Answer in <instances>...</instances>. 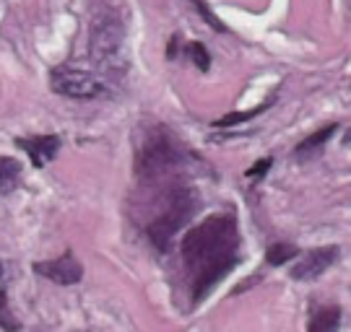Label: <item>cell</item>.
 Returning a JSON list of instances; mask_svg holds the SVG:
<instances>
[{"label":"cell","mask_w":351,"mask_h":332,"mask_svg":"<svg viewBox=\"0 0 351 332\" xmlns=\"http://www.w3.org/2000/svg\"><path fill=\"white\" fill-rule=\"evenodd\" d=\"M239 231L234 216L216 213L190 229L182 239V259L188 265L193 281V298L201 301L221 278L237 268Z\"/></svg>","instance_id":"1"},{"label":"cell","mask_w":351,"mask_h":332,"mask_svg":"<svg viewBox=\"0 0 351 332\" xmlns=\"http://www.w3.org/2000/svg\"><path fill=\"white\" fill-rule=\"evenodd\" d=\"M125 47V24L117 11H99L91 21L88 58L99 68H117Z\"/></svg>","instance_id":"2"},{"label":"cell","mask_w":351,"mask_h":332,"mask_svg":"<svg viewBox=\"0 0 351 332\" xmlns=\"http://www.w3.org/2000/svg\"><path fill=\"white\" fill-rule=\"evenodd\" d=\"M195 195L185 190V187H177L169 192V200H167V208L154 218V221L146 226V234H149L151 244L156 249H169L172 244V236L185 226L190 216L195 213Z\"/></svg>","instance_id":"3"},{"label":"cell","mask_w":351,"mask_h":332,"mask_svg":"<svg viewBox=\"0 0 351 332\" xmlns=\"http://www.w3.org/2000/svg\"><path fill=\"white\" fill-rule=\"evenodd\" d=\"M180 148L172 140V136L167 130H154L146 136L143 146L138 148L136 156V174L141 179H156L162 174H169L180 164Z\"/></svg>","instance_id":"4"},{"label":"cell","mask_w":351,"mask_h":332,"mask_svg":"<svg viewBox=\"0 0 351 332\" xmlns=\"http://www.w3.org/2000/svg\"><path fill=\"white\" fill-rule=\"evenodd\" d=\"M50 88L68 99H99L107 94L104 78L75 65H58L50 73Z\"/></svg>","instance_id":"5"},{"label":"cell","mask_w":351,"mask_h":332,"mask_svg":"<svg viewBox=\"0 0 351 332\" xmlns=\"http://www.w3.org/2000/svg\"><path fill=\"white\" fill-rule=\"evenodd\" d=\"M32 270L37 272V275H45L47 281L58 285H75L81 283V278H84V268H81V262L75 259L71 249L65 255H60V257L50 259V262H34Z\"/></svg>","instance_id":"6"},{"label":"cell","mask_w":351,"mask_h":332,"mask_svg":"<svg viewBox=\"0 0 351 332\" xmlns=\"http://www.w3.org/2000/svg\"><path fill=\"white\" fill-rule=\"evenodd\" d=\"M336 259H339V246H317V249H310L302 259H297V262L291 265L289 275H291L294 281H304V283H307V281L320 278Z\"/></svg>","instance_id":"7"},{"label":"cell","mask_w":351,"mask_h":332,"mask_svg":"<svg viewBox=\"0 0 351 332\" xmlns=\"http://www.w3.org/2000/svg\"><path fill=\"white\" fill-rule=\"evenodd\" d=\"M16 146L26 151V156L32 159V164L42 169L47 166L55 153L60 151V136H34V138H16Z\"/></svg>","instance_id":"8"},{"label":"cell","mask_w":351,"mask_h":332,"mask_svg":"<svg viewBox=\"0 0 351 332\" xmlns=\"http://www.w3.org/2000/svg\"><path fill=\"white\" fill-rule=\"evenodd\" d=\"M21 182V164L13 156H0V195H11Z\"/></svg>","instance_id":"9"},{"label":"cell","mask_w":351,"mask_h":332,"mask_svg":"<svg viewBox=\"0 0 351 332\" xmlns=\"http://www.w3.org/2000/svg\"><path fill=\"white\" fill-rule=\"evenodd\" d=\"M341 327V309L339 307H323L315 311L307 332H339Z\"/></svg>","instance_id":"10"},{"label":"cell","mask_w":351,"mask_h":332,"mask_svg":"<svg viewBox=\"0 0 351 332\" xmlns=\"http://www.w3.org/2000/svg\"><path fill=\"white\" fill-rule=\"evenodd\" d=\"M336 130H339V125L330 123V125H326L323 130H317V133H313L310 138H304L300 146H297V156H315V153L330 140V136H333Z\"/></svg>","instance_id":"11"},{"label":"cell","mask_w":351,"mask_h":332,"mask_svg":"<svg viewBox=\"0 0 351 332\" xmlns=\"http://www.w3.org/2000/svg\"><path fill=\"white\" fill-rule=\"evenodd\" d=\"M297 255H300V249H297L294 244L276 242V244H271L268 249H265V262L274 265V268H278V265H287L289 259H294Z\"/></svg>","instance_id":"12"},{"label":"cell","mask_w":351,"mask_h":332,"mask_svg":"<svg viewBox=\"0 0 351 332\" xmlns=\"http://www.w3.org/2000/svg\"><path fill=\"white\" fill-rule=\"evenodd\" d=\"M274 104V99L271 101H265V104H261V107H255V110H247V112H232V114H226V117H219L216 120V127H232V125H239V123H247V120H252V117H258L261 112H265L268 107Z\"/></svg>","instance_id":"13"},{"label":"cell","mask_w":351,"mask_h":332,"mask_svg":"<svg viewBox=\"0 0 351 332\" xmlns=\"http://www.w3.org/2000/svg\"><path fill=\"white\" fill-rule=\"evenodd\" d=\"M188 3H193V8L198 11V16H201L203 21H206V24L211 26L213 31H219V34H224V31H226V26L221 24V21H219V16H216V13H213L211 8H208V3H206V0H188Z\"/></svg>","instance_id":"14"},{"label":"cell","mask_w":351,"mask_h":332,"mask_svg":"<svg viewBox=\"0 0 351 332\" xmlns=\"http://www.w3.org/2000/svg\"><path fill=\"white\" fill-rule=\"evenodd\" d=\"M185 52H188L190 60L195 62V68H198V71H208V68H211V58H208V49L203 47L201 42H190L188 47H185Z\"/></svg>","instance_id":"15"},{"label":"cell","mask_w":351,"mask_h":332,"mask_svg":"<svg viewBox=\"0 0 351 332\" xmlns=\"http://www.w3.org/2000/svg\"><path fill=\"white\" fill-rule=\"evenodd\" d=\"M0 327L8 332L19 330V322H16V317H13L11 309H8V296H5L3 288H0Z\"/></svg>","instance_id":"16"},{"label":"cell","mask_w":351,"mask_h":332,"mask_svg":"<svg viewBox=\"0 0 351 332\" xmlns=\"http://www.w3.org/2000/svg\"><path fill=\"white\" fill-rule=\"evenodd\" d=\"M271 166H274V159H261V161H255V164H252L250 169L245 172V177H247V179H261V177H263V174L268 172V169H271Z\"/></svg>","instance_id":"17"},{"label":"cell","mask_w":351,"mask_h":332,"mask_svg":"<svg viewBox=\"0 0 351 332\" xmlns=\"http://www.w3.org/2000/svg\"><path fill=\"white\" fill-rule=\"evenodd\" d=\"M343 146H351V127H349V133H346V138H343Z\"/></svg>","instance_id":"18"},{"label":"cell","mask_w":351,"mask_h":332,"mask_svg":"<svg viewBox=\"0 0 351 332\" xmlns=\"http://www.w3.org/2000/svg\"><path fill=\"white\" fill-rule=\"evenodd\" d=\"M0 278H3V265H0Z\"/></svg>","instance_id":"19"}]
</instances>
